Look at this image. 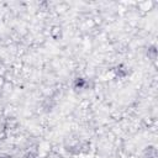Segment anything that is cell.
<instances>
[{"mask_svg":"<svg viewBox=\"0 0 158 158\" xmlns=\"http://www.w3.org/2000/svg\"><path fill=\"white\" fill-rule=\"evenodd\" d=\"M114 72H115V74L118 77V78H122V77H125L126 75V69L122 67V65H117V67H115V69H114Z\"/></svg>","mask_w":158,"mask_h":158,"instance_id":"cell-2","label":"cell"},{"mask_svg":"<svg viewBox=\"0 0 158 158\" xmlns=\"http://www.w3.org/2000/svg\"><path fill=\"white\" fill-rule=\"evenodd\" d=\"M73 85H74L75 89H84L88 85V81L84 77H77L73 81Z\"/></svg>","mask_w":158,"mask_h":158,"instance_id":"cell-1","label":"cell"}]
</instances>
